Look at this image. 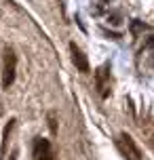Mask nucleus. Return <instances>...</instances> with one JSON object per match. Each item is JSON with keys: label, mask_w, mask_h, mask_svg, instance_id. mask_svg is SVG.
Here are the masks:
<instances>
[{"label": "nucleus", "mask_w": 154, "mask_h": 160, "mask_svg": "<svg viewBox=\"0 0 154 160\" xmlns=\"http://www.w3.org/2000/svg\"><path fill=\"white\" fill-rule=\"evenodd\" d=\"M15 72H17V55L11 47H4V53H2V88H8L15 82Z\"/></svg>", "instance_id": "nucleus-1"}, {"label": "nucleus", "mask_w": 154, "mask_h": 160, "mask_svg": "<svg viewBox=\"0 0 154 160\" xmlns=\"http://www.w3.org/2000/svg\"><path fill=\"white\" fill-rule=\"evenodd\" d=\"M116 148L121 150V154L125 158H129V160H139L141 158V152H139L137 143H135L133 137L127 135V133H121V135L116 137Z\"/></svg>", "instance_id": "nucleus-2"}, {"label": "nucleus", "mask_w": 154, "mask_h": 160, "mask_svg": "<svg viewBox=\"0 0 154 160\" xmlns=\"http://www.w3.org/2000/svg\"><path fill=\"white\" fill-rule=\"evenodd\" d=\"M95 84H97L99 95L108 99L112 93V82H110V63H104L95 70Z\"/></svg>", "instance_id": "nucleus-3"}, {"label": "nucleus", "mask_w": 154, "mask_h": 160, "mask_svg": "<svg viewBox=\"0 0 154 160\" xmlns=\"http://www.w3.org/2000/svg\"><path fill=\"white\" fill-rule=\"evenodd\" d=\"M34 160H55V152L51 148V141L44 137H36L34 139V150H32Z\"/></svg>", "instance_id": "nucleus-4"}, {"label": "nucleus", "mask_w": 154, "mask_h": 160, "mask_svg": "<svg viewBox=\"0 0 154 160\" xmlns=\"http://www.w3.org/2000/svg\"><path fill=\"white\" fill-rule=\"evenodd\" d=\"M70 55H72V63L76 65V70H78V72L87 74L91 70V68H89V59H87V55L78 48L76 42H70Z\"/></svg>", "instance_id": "nucleus-5"}, {"label": "nucleus", "mask_w": 154, "mask_h": 160, "mask_svg": "<svg viewBox=\"0 0 154 160\" xmlns=\"http://www.w3.org/2000/svg\"><path fill=\"white\" fill-rule=\"evenodd\" d=\"M13 127H15V118H11L8 124L4 127V133H2V145H0V158H4V154H7V143H8V137H11Z\"/></svg>", "instance_id": "nucleus-6"}, {"label": "nucleus", "mask_w": 154, "mask_h": 160, "mask_svg": "<svg viewBox=\"0 0 154 160\" xmlns=\"http://www.w3.org/2000/svg\"><path fill=\"white\" fill-rule=\"evenodd\" d=\"M49 127H51V133L55 135V133H57V127H55V114H53V112L49 114Z\"/></svg>", "instance_id": "nucleus-7"}, {"label": "nucleus", "mask_w": 154, "mask_h": 160, "mask_svg": "<svg viewBox=\"0 0 154 160\" xmlns=\"http://www.w3.org/2000/svg\"><path fill=\"white\" fill-rule=\"evenodd\" d=\"M11 160H17V154H11Z\"/></svg>", "instance_id": "nucleus-8"}]
</instances>
